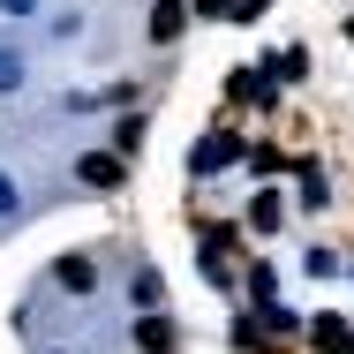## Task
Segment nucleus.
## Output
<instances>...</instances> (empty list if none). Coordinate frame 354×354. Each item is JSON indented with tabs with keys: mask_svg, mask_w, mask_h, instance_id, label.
Returning <instances> with one entry per match:
<instances>
[{
	"mask_svg": "<svg viewBox=\"0 0 354 354\" xmlns=\"http://www.w3.org/2000/svg\"><path fill=\"white\" fill-rule=\"evenodd\" d=\"M75 174H83L91 189H121V158H113V151H83V158H75Z\"/></svg>",
	"mask_w": 354,
	"mask_h": 354,
	"instance_id": "obj_1",
	"label": "nucleus"
},
{
	"mask_svg": "<svg viewBox=\"0 0 354 354\" xmlns=\"http://www.w3.org/2000/svg\"><path fill=\"white\" fill-rule=\"evenodd\" d=\"M136 347H143V354H174V324H166L158 309H151V317H136Z\"/></svg>",
	"mask_w": 354,
	"mask_h": 354,
	"instance_id": "obj_2",
	"label": "nucleus"
},
{
	"mask_svg": "<svg viewBox=\"0 0 354 354\" xmlns=\"http://www.w3.org/2000/svg\"><path fill=\"white\" fill-rule=\"evenodd\" d=\"M53 279L68 286V294H91V286H98V264H91V257H61V264H53Z\"/></svg>",
	"mask_w": 354,
	"mask_h": 354,
	"instance_id": "obj_3",
	"label": "nucleus"
},
{
	"mask_svg": "<svg viewBox=\"0 0 354 354\" xmlns=\"http://www.w3.org/2000/svg\"><path fill=\"white\" fill-rule=\"evenodd\" d=\"M181 23H189V8H181V0H158V8H151V38H158V46H174V38H181Z\"/></svg>",
	"mask_w": 354,
	"mask_h": 354,
	"instance_id": "obj_4",
	"label": "nucleus"
},
{
	"mask_svg": "<svg viewBox=\"0 0 354 354\" xmlns=\"http://www.w3.org/2000/svg\"><path fill=\"white\" fill-rule=\"evenodd\" d=\"M317 347L324 354H354V332L339 324V317H317Z\"/></svg>",
	"mask_w": 354,
	"mask_h": 354,
	"instance_id": "obj_5",
	"label": "nucleus"
},
{
	"mask_svg": "<svg viewBox=\"0 0 354 354\" xmlns=\"http://www.w3.org/2000/svg\"><path fill=\"white\" fill-rule=\"evenodd\" d=\"M234 151H241V143H234V136H212V143H204V151H196V174H218V166H226Z\"/></svg>",
	"mask_w": 354,
	"mask_h": 354,
	"instance_id": "obj_6",
	"label": "nucleus"
},
{
	"mask_svg": "<svg viewBox=\"0 0 354 354\" xmlns=\"http://www.w3.org/2000/svg\"><path fill=\"white\" fill-rule=\"evenodd\" d=\"M249 226H257V234H272V226H279V204H272V196H257V204H249Z\"/></svg>",
	"mask_w": 354,
	"mask_h": 354,
	"instance_id": "obj_7",
	"label": "nucleus"
},
{
	"mask_svg": "<svg viewBox=\"0 0 354 354\" xmlns=\"http://www.w3.org/2000/svg\"><path fill=\"white\" fill-rule=\"evenodd\" d=\"M113 151H143V121H121L113 129Z\"/></svg>",
	"mask_w": 354,
	"mask_h": 354,
	"instance_id": "obj_8",
	"label": "nucleus"
},
{
	"mask_svg": "<svg viewBox=\"0 0 354 354\" xmlns=\"http://www.w3.org/2000/svg\"><path fill=\"white\" fill-rule=\"evenodd\" d=\"M15 83H23V61H15V53H0V91H15Z\"/></svg>",
	"mask_w": 354,
	"mask_h": 354,
	"instance_id": "obj_9",
	"label": "nucleus"
},
{
	"mask_svg": "<svg viewBox=\"0 0 354 354\" xmlns=\"http://www.w3.org/2000/svg\"><path fill=\"white\" fill-rule=\"evenodd\" d=\"M15 212V181H8V174H0V218Z\"/></svg>",
	"mask_w": 354,
	"mask_h": 354,
	"instance_id": "obj_10",
	"label": "nucleus"
},
{
	"mask_svg": "<svg viewBox=\"0 0 354 354\" xmlns=\"http://www.w3.org/2000/svg\"><path fill=\"white\" fill-rule=\"evenodd\" d=\"M0 8H8V15H30V8H38V0H0Z\"/></svg>",
	"mask_w": 354,
	"mask_h": 354,
	"instance_id": "obj_11",
	"label": "nucleus"
},
{
	"mask_svg": "<svg viewBox=\"0 0 354 354\" xmlns=\"http://www.w3.org/2000/svg\"><path fill=\"white\" fill-rule=\"evenodd\" d=\"M196 8H204V15H226V8H234V0H196Z\"/></svg>",
	"mask_w": 354,
	"mask_h": 354,
	"instance_id": "obj_12",
	"label": "nucleus"
}]
</instances>
